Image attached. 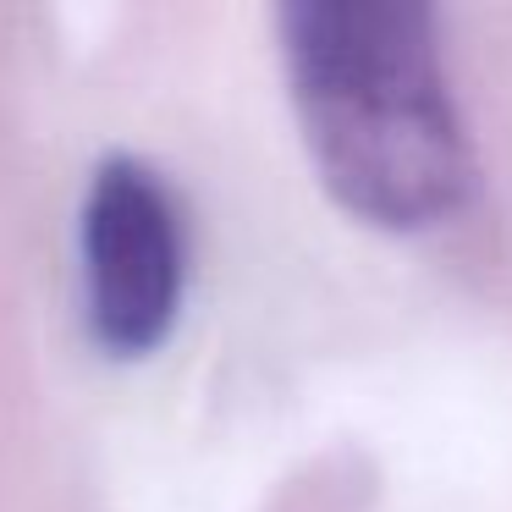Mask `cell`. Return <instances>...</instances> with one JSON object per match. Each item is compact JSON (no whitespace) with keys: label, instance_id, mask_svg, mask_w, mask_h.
I'll use <instances>...</instances> for the list:
<instances>
[{"label":"cell","instance_id":"cell-1","mask_svg":"<svg viewBox=\"0 0 512 512\" xmlns=\"http://www.w3.org/2000/svg\"><path fill=\"white\" fill-rule=\"evenodd\" d=\"M281 50L314 171L358 221L419 232L463 210L474 149L424 6L292 0Z\"/></svg>","mask_w":512,"mask_h":512},{"label":"cell","instance_id":"cell-2","mask_svg":"<svg viewBox=\"0 0 512 512\" xmlns=\"http://www.w3.org/2000/svg\"><path fill=\"white\" fill-rule=\"evenodd\" d=\"M78 254L89 336L116 358L155 353L177 325L188 281V237L166 177L133 155L94 166L78 215Z\"/></svg>","mask_w":512,"mask_h":512}]
</instances>
